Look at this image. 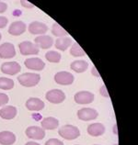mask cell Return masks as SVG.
I'll use <instances>...</instances> for the list:
<instances>
[{
    "label": "cell",
    "instance_id": "1",
    "mask_svg": "<svg viewBox=\"0 0 138 145\" xmlns=\"http://www.w3.org/2000/svg\"><path fill=\"white\" fill-rule=\"evenodd\" d=\"M18 82L21 86L26 87H32L39 84L41 80V75L35 72H26L22 74L18 77Z\"/></svg>",
    "mask_w": 138,
    "mask_h": 145
},
{
    "label": "cell",
    "instance_id": "2",
    "mask_svg": "<svg viewBox=\"0 0 138 145\" xmlns=\"http://www.w3.org/2000/svg\"><path fill=\"white\" fill-rule=\"evenodd\" d=\"M58 134L62 137V138L72 140L76 138H78L80 136V131L78 127L73 125H64L62 128L59 129Z\"/></svg>",
    "mask_w": 138,
    "mask_h": 145
},
{
    "label": "cell",
    "instance_id": "3",
    "mask_svg": "<svg viewBox=\"0 0 138 145\" xmlns=\"http://www.w3.org/2000/svg\"><path fill=\"white\" fill-rule=\"evenodd\" d=\"M22 55H36L40 52V48L32 41H23L18 45Z\"/></svg>",
    "mask_w": 138,
    "mask_h": 145
},
{
    "label": "cell",
    "instance_id": "4",
    "mask_svg": "<svg viewBox=\"0 0 138 145\" xmlns=\"http://www.w3.org/2000/svg\"><path fill=\"white\" fill-rule=\"evenodd\" d=\"M46 99L53 103V104H60L64 101L66 99V95L62 90L59 89H53L46 93Z\"/></svg>",
    "mask_w": 138,
    "mask_h": 145
},
{
    "label": "cell",
    "instance_id": "5",
    "mask_svg": "<svg viewBox=\"0 0 138 145\" xmlns=\"http://www.w3.org/2000/svg\"><path fill=\"white\" fill-rule=\"evenodd\" d=\"M98 116H99V113L97 110L94 108H81L78 111V119L84 121L93 120L95 119H97Z\"/></svg>",
    "mask_w": 138,
    "mask_h": 145
},
{
    "label": "cell",
    "instance_id": "6",
    "mask_svg": "<svg viewBox=\"0 0 138 145\" xmlns=\"http://www.w3.org/2000/svg\"><path fill=\"white\" fill-rule=\"evenodd\" d=\"M74 75L71 72H58L55 75V81L62 86H68L71 85L74 82Z\"/></svg>",
    "mask_w": 138,
    "mask_h": 145
},
{
    "label": "cell",
    "instance_id": "7",
    "mask_svg": "<svg viewBox=\"0 0 138 145\" xmlns=\"http://www.w3.org/2000/svg\"><path fill=\"white\" fill-rule=\"evenodd\" d=\"M25 133L28 138L33 140H43L45 137L44 129L37 126H30L26 129Z\"/></svg>",
    "mask_w": 138,
    "mask_h": 145
},
{
    "label": "cell",
    "instance_id": "8",
    "mask_svg": "<svg viewBox=\"0 0 138 145\" xmlns=\"http://www.w3.org/2000/svg\"><path fill=\"white\" fill-rule=\"evenodd\" d=\"M74 99L78 104H90L94 101V94L89 91H80L75 95Z\"/></svg>",
    "mask_w": 138,
    "mask_h": 145
},
{
    "label": "cell",
    "instance_id": "9",
    "mask_svg": "<svg viewBox=\"0 0 138 145\" xmlns=\"http://www.w3.org/2000/svg\"><path fill=\"white\" fill-rule=\"evenodd\" d=\"M15 55H16V51L12 43L6 42L0 45V58L9 59L15 57Z\"/></svg>",
    "mask_w": 138,
    "mask_h": 145
},
{
    "label": "cell",
    "instance_id": "10",
    "mask_svg": "<svg viewBox=\"0 0 138 145\" xmlns=\"http://www.w3.org/2000/svg\"><path fill=\"white\" fill-rule=\"evenodd\" d=\"M20 70L21 67L20 65V63H18L17 62H7L4 63L1 65V71L6 74H9V75L17 74L18 72H20Z\"/></svg>",
    "mask_w": 138,
    "mask_h": 145
},
{
    "label": "cell",
    "instance_id": "11",
    "mask_svg": "<svg viewBox=\"0 0 138 145\" xmlns=\"http://www.w3.org/2000/svg\"><path fill=\"white\" fill-rule=\"evenodd\" d=\"M25 66L30 70H34V71H41L44 69L45 67V63L40 58H28L25 60Z\"/></svg>",
    "mask_w": 138,
    "mask_h": 145
},
{
    "label": "cell",
    "instance_id": "12",
    "mask_svg": "<svg viewBox=\"0 0 138 145\" xmlns=\"http://www.w3.org/2000/svg\"><path fill=\"white\" fill-rule=\"evenodd\" d=\"M28 29L30 33L33 34V35H40L41 36L47 32L48 27L46 24L43 23V22L33 21L30 24Z\"/></svg>",
    "mask_w": 138,
    "mask_h": 145
},
{
    "label": "cell",
    "instance_id": "13",
    "mask_svg": "<svg viewBox=\"0 0 138 145\" xmlns=\"http://www.w3.org/2000/svg\"><path fill=\"white\" fill-rule=\"evenodd\" d=\"M27 26L23 21H15L9 28V33L13 36H20L26 31Z\"/></svg>",
    "mask_w": 138,
    "mask_h": 145
},
{
    "label": "cell",
    "instance_id": "14",
    "mask_svg": "<svg viewBox=\"0 0 138 145\" xmlns=\"http://www.w3.org/2000/svg\"><path fill=\"white\" fill-rule=\"evenodd\" d=\"M26 108L32 111H40L44 108V103L40 98L30 97L26 102Z\"/></svg>",
    "mask_w": 138,
    "mask_h": 145
},
{
    "label": "cell",
    "instance_id": "15",
    "mask_svg": "<svg viewBox=\"0 0 138 145\" xmlns=\"http://www.w3.org/2000/svg\"><path fill=\"white\" fill-rule=\"evenodd\" d=\"M35 44L41 49H50L53 44V40L51 36L41 35L35 38Z\"/></svg>",
    "mask_w": 138,
    "mask_h": 145
},
{
    "label": "cell",
    "instance_id": "16",
    "mask_svg": "<svg viewBox=\"0 0 138 145\" xmlns=\"http://www.w3.org/2000/svg\"><path fill=\"white\" fill-rule=\"evenodd\" d=\"M87 133L92 137L101 136L105 133V126L102 123H93L87 127Z\"/></svg>",
    "mask_w": 138,
    "mask_h": 145
},
{
    "label": "cell",
    "instance_id": "17",
    "mask_svg": "<svg viewBox=\"0 0 138 145\" xmlns=\"http://www.w3.org/2000/svg\"><path fill=\"white\" fill-rule=\"evenodd\" d=\"M17 116V108L13 106H7L0 109V117L4 120H12Z\"/></svg>",
    "mask_w": 138,
    "mask_h": 145
},
{
    "label": "cell",
    "instance_id": "18",
    "mask_svg": "<svg viewBox=\"0 0 138 145\" xmlns=\"http://www.w3.org/2000/svg\"><path fill=\"white\" fill-rule=\"evenodd\" d=\"M16 142V136L13 132L1 131L0 132V144L12 145Z\"/></svg>",
    "mask_w": 138,
    "mask_h": 145
},
{
    "label": "cell",
    "instance_id": "19",
    "mask_svg": "<svg viewBox=\"0 0 138 145\" xmlns=\"http://www.w3.org/2000/svg\"><path fill=\"white\" fill-rule=\"evenodd\" d=\"M41 124L43 129H55L58 127L59 121L55 118L49 117V118H45V119L41 120Z\"/></svg>",
    "mask_w": 138,
    "mask_h": 145
},
{
    "label": "cell",
    "instance_id": "20",
    "mask_svg": "<svg viewBox=\"0 0 138 145\" xmlns=\"http://www.w3.org/2000/svg\"><path fill=\"white\" fill-rule=\"evenodd\" d=\"M71 69L76 72H84L89 67V63L84 60H76L71 63Z\"/></svg>",
    "mask_w": 138,
    "mask_h": 145
},
{
    "label": "cell",
    "instance_id": "21",
    "mask_svg": "<svg viewBox=\"0 0 138 145\" xmlns=\"http://www.w3.org/2000/svg\"><path fill=\"white\" fill-rule=\"evenodd\" d=\"M72 44V39L69 37H61L55 40V47L56 49L61 50V51H66V50Z\"/></svg>",
    "mask_w": 138,
    "mask_h": 145
},
{
    "label": "cell",
    "instance_id": "22",
    "mask_svg": "<svg viewBox=\"0 0 138 145\" xmlns=\"http://www.w3.org/2000/svg\"><path fill=\"white\" fill-rule=\"evenodd\" d=\"M52 33L55 36L61 38V37H66L68 33L66 29L62 28V26H60L58 23H53L52 27Z\"/></svg>",
    "mask_w": 138,
    "mask_h": 145
},
{
    "label": "cell",
    "instance_id": "23",
    "mask_svg": "<svg viewBox=\"0 0 138 145\" xmlns=\"http://www.w3.org/2000/svg\"><path fill=\"white\" fill-rule=\"evenodd\" d=\"M45 58L46 60L48 61L50 63H59L61 61V53H59L58 52H55V51H49L45 53Z\"/></svg>",
    "mask_w": 138,
    "mask_h": 145
},
{
    "label": "cell",
    "instance_id": "24",
    "mask_svg": "<svg viewBox=\"0 0 138 145\" xmlns=\"http://www.w3.org/2000/svg\"><path fill=\"white\" fill-rule=\"evenodd\" d=\"M14 87V81L7 77H0V89L10 90Z\"/></svg>",
    "mask_w": 138,
    "mask_h": 145
},
{
    "label": "cell",
    "instance_id": "25",
    "mask_svg": "<svg viewBox=\"0 0 138 145\" xmlns=\"http://www.w3.org/2000/svg\"><path fill=\"white\" fill-rule=\"evenodd\" d=\"M70 53L71 55L75 56V57H79V56H84L86 55L85 51L80 47V45L78 42H75L72 45L71 50H70Z\"/></svg>",
    "mask_w": 138,
    "mask_h": 145
},
{
    "label": "cell",
    "instance_id": "26",
    "mask_svg": "<svg viewBox=\"0 0 138 145\" xmlns=\"http://www.w3.org/2000/svg\"><path fill=\"white\" fill-rule=\"evenodd\" d=\"M9 100V97H7V95L0 93V106L7 104Z\"/></svg>",
    "mask_w": 138,
    "mask_h": 145
},
{
    "label": "cell",
    "instance_id": "27",
    "mask_svg": "<svg viewBox=\"0 0 138 145\" xmlns=\"http://www.w3.org/2000/svg\"><path fill=\"white\" fill-rule=\"evenodd\" d=\"M45 145H64V143L58 139H50L46 142Z\"/></svg>",
    "mask_w": 138,
    "mask_h": 145
},
{
    "label": "cell",
    "instance_id": "28",
    "mask_svg": "<svg viewBox=\"0 0 138 145\" xmlns=\"http://www.w3.org/2000/svg\"><path fill=\"white\" fill-rule=\"evenodd\" d=\"M99 93H101V95L102 97H110V95L108 93V90H107L106 88V86L103 85L101 87V89H99Z\"/></svg>",
    "mask_w": 138,
    "mask_h": 145
},
{
    "label": "cell",
    "instance_id": "29",
    "mask_svg": "<svg viewBox=\"0 0 138 145\" xmlns=\"http://www.w3.org/2000/svg\"><path fill=\"white\" fill-rule=\"evenodd\" d=\"M20 4H21V6L22 7H27V8H33L34 7V5L33 4H32V3H30V2H28V1H26V0H21L20 1Z\"/></svg>",
    "mask_w": 138,
    "mask_h": 145
},
{
    "label": "cell",
    "instance_id": "30",
    "mask_svg": "<svg viewBox=\"0 0 138 145\" xmlns=\"http://www.w3.org/2000/svg\"><path fill=\"white\" fill-rule=\"evenodd\" d=\"M7 25V18L6 17H0V29H3Z\"/></svg>",
    "mask_w": 138,
    "mask_h": 145
},
{
    "label": "cell",
    "instance_id": "31",
    "mask_svg": "<svg viewBox=\"0 0 138 145\" xmlns=\"http://www.w3.org/2000/svg\"><path fill=\"white\" fill-rule=\"evenodd\" d=\"M7 6L6 3H4L2 1H0V13H3L5 12V11L7 10Z\"/></svg>",
    "mask_w": 138,
    "mask_h": 145
},
{
    "label": "cell",
    "instance_id": "32",
    "mask_svg": "<svg viewBox=\"0 0 138 145\" xmlns=\"http://www.w3.org/2000/svg\"><path fill=\"white\" fill-rule=\"evenodd\" d=\"M91 74H93L94 76H96V77H101V74H99V72H98L97 68H96V67H93V68H92Z\"/></svg>",
    "mask_w": 138,
    "mask_h": 145
},
{
    "label": "cell",
    "instance_id": "33",
    "mask_svg": "<svg viewBox=\"0 0 138 145\" xmlns=\"http://www.w3.org/2000/svg\"><path fill=\"white\" fill-rule=\"evenodd\" d=\"M113 132H114V134H118V131H117V124H115L114 125V127H113Z\"/></svg>",
    "mask_w": 138,
    "mask_h": 145
},
{
    "label": "cell",
    "instance_id": "34",
    "mask_svg": "<svg viewBox=\"0 0 138 145\" xmlns=\"http://www.w3.org/2000/svg\"><path fill=\"white\" fill-rule=\"evenodd\" d=\"M26 145H40V144L37 142H29L26 143Z\"/></svg>",
    "mask_w": 138,
    "mask_h": 145
},
{
    "label": "cell",
    "instance_id": "35",
    "mask_svg": "<svg viewBox=\"0 0 138 145\" xmlns=\"http://www.w3.org/2000/svg\"><path fill=\"white\" fill-rule=\"evenodd\" d=\"M1 38H2V35H1V33H0V40H1Z\"/></svg>",
    "mask_w": 138,
    "mask_h": 145
},
{
    "label": "cell",
    "instance_id": "36",
    "mask_svg": "<svg viewBox=\"0 0 138 145\" xmlns=\"http://www.w3.org/2000/svg\"><path fill=\"white\" fill-rule=\"evenodd\" d=\"M114 145H118V144H114Z\"/></svg>",
    "mask_w": 138,
    "mask_h": 145
},
{
    "label": "cell",
    "instance_id": "37",
    "mask_svg": "<svg viewBox=\"0 0 138 145\" xmlns=\"http://www.w3.org/2000/svg\"><path fill=\"white\" fill-rule=\"evenodd\" d=\"M95 145H99V144H95Z\"/></svg>",
    "mask_w": 138,
    "mask_h": 145
}]
</instances>
